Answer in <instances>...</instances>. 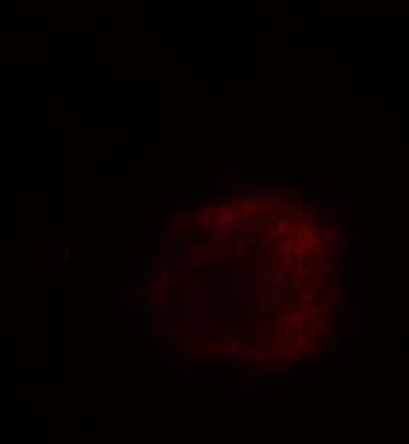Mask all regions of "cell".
<instances>
[{
	"mask_svg": "<svg viewBox=\"0 0 409 444\" xmlns=\"http://www.w3.org/2000/svg\"><path fill=\"white\" fill-rule=\"evenodd\" d=\"M328 293H331V299H337V296H340V282H334Z\"/></svg>",
	"mask_w": 409,
	"mask_h": 444,
	"instance_id": "277c9868",
	"label": "cell"
},
{
	"mask_svg": "<svg viewBox=\"0 0 409 444\" xmlns=\"http://www.w3.org/2000/svg\"><path fill=\"white\" fill-rule=\"evenodd\" d=\"M212 215H215V209H212V206H206V209H201V212L195 215V221H197L201 227H209V224H212Z\"/></svg>",
	"mask_w": 409,
	"mask_h": 444,
	"instance_id": "3957f363",
	"label": "cell"
},
{
	"mask_svg": "<svg viewBox=\"0 0 409 444\" xmlns=\"http://www.w3.org/2000/svg\"><path fill=\"white\" fill-rule=\"evenodd\" d=\"M235 224H238V221H235V218H230L227 212H221V215H218V221H212V227H215L218 232H227V230H232Z\"/></svg>",
	"mask_w": 409,
	"mask_h": 444,
	"instance_id": "7a4b0ae2",
	"label": "cell"
},
{
	"mask_svg": "<svg viewBox=\"0 0 409 444\" xmlns=\"http://www.w3.org/2000/svg\"><path fill=\"white\" fill-rule=\"evenodd\" d=\"M186 244H189V253H186V256H189L195 264H206L209 253H212V244L203 241V238H197V236H192V238L186 241Z\"/></svg>",
	"mask_w": 409,
	"mask_h": 444,
	"instance_id": "6da1fadb",
	"label": "cell"
}]
</instances>
